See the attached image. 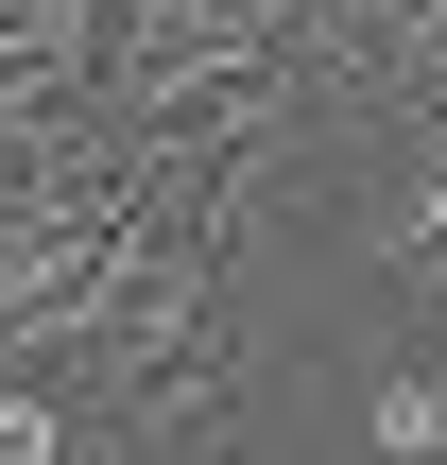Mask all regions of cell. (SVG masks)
I'll use <instances>...</instances> for the list:
<instances>
[{
  "mask_svg": "<svg viewBox=\"0 0 447 465\" xmlns=\"http://www.w3.org/2000/svg\"><path fill=\"white\" fill-rule=\"evenodd\" d=\"M379 276L413 293L447 328V104H431V155H413V190H396V224H379Z\"/></svg>",
  "mask_w": 447,
  "mask_h": 465,
  "instance_id": "6da1fadb",
  "label": "cell"
},
{
  "mask_svg": "<svg viewBox=\"0 0 447 465\" xmlns=\"http://www.w3.org/2000/svg\"><path fill=\"white\" fill-rule=\"evenodd\" d=\"M0 465H69V431H52V397H34V380H0Z\"/></svg>",
  "mask_w": 447,
  "mask_h": 465,
  "instance_id": "3957f363",
  "label": "cell"
},
{
  "mask_svg": "<svg viewBox=\"0 0 447 465\" xmlns=\"http://www.w3.org/2000/svg\"><path fill=\"white\" fill-rule=\"evenodd\" d=\"M362 431H379V465H447V328L379 380V397H362Z\"/></svg>",
  "mask_w": 447,
  "mask_h": 465,
  "instance_id": "7a4b0ae2",
  "label": "cell"
}]
</instances>
